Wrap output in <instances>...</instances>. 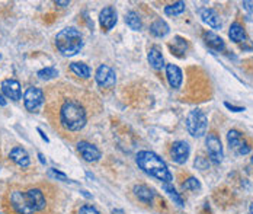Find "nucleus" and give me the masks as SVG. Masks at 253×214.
<instances>
[{
	"instance_id": "32",
	"label": "nucleus",
	"mask_w": 253,
	"mask_h": 214,
	"mask_svg": "<svg viewBox=\"0 0 253 214\" xmlns=\"http://www.w3.org/2000/svg\"><path fill=\"white\" fill-rule=\"evenodd\" d=\"M224 105H226V108H229V109L233 111V112H242V111H245L243 107H236V105H232V104H229V102H226Z\"/></svg>"
},
{
	"instance_id": "17",
	"label": "nucleus",
	"mask_w": 253,
	"mask_h": 214,
	"mask_svg": "<svg viewBox=\"0 0 253 214\" xmlns=\"http://www.w3.org/2000/svg\"><path fill=\"white\" fill-rule=\"evenodd\" d=\"M9 158H10L17 166H20V168H28L29 163H31V159H29L28 152H26L23 147H19V146H16V147H13V149L10 150Z\"/></svg>"
},
{
	"instance_id": "1",
	"label": "nucleus",
	"mask_w": 253,
	"mask_h": 214,
	"mask_svg": "<svg viewBox=\"0 0 253 214\" xmlns=\"http://www.w3.org/2000/svg\"><path fill=\"white\" fill-rule=\"evenodd\" d=\"M89 114L84 102L77 96L63 98L58 107V123L60 125L70 133L80 131L87 124Z\"/></svg>"
},
{
	"instance_id": "6",
	"label": "nucleus",
	"mask_w": 253,
	"mask_h": 214,
	"mask_svg": "<svg viewBox=\"0 0 253 214\" xmlns=\"http://www.w3.org/2000/svg\"><path fill=\"white\" fill-rule=\"evenodd\" d=\"M44 92L39 88H28L23 93V105L29 112H35L44 104Z\"/></svg>"
},
{
	"instance_id": "20",
	"label": "nucleus",
	"mask_w": 253,
	"mask_h": 214,
	"mask_svg": "<svg viewBox=\"0 0 253 214\" xmlns=\"http://www.w3.org/2000/svg\"><path fill=\"white\" fill-rule=\"evenodd\" d=\"M134 196H135L140 201L149 204V203H152L153 198H154V191H153L152 188L146 187V185H135V187H134Z\"/></svg>"
},
{
	"instance_id": "23",
	"label": "nucleus",
	"mask_w": 253,
	"mask_h": 214,
	"mask_svg": "<svg viewBox=\"0 0 253 214\" xmlns=\"http://www.w3.org/2000/svg\"><path fill=\"white\" fill-rule=\"evenodd\" d=\"M125 23H127L133 31H140L141 26H143L141 18H140L138 13L134 12V10H130V12L125 15Z\"/></svg>"
},
{
	"instance_id": "25",
	"label": "nucleus",
	"mask_w": 253,
	"mask_h": 214,
	"mask_svg": "<svg viewBox=\"0 0 253 214\" xmlns=\"http://www.w3.org/2000/svg\"><path fill=\"white\" fill-rule=\"evenodd\" d=\"M185 9H186L185 1H175V3H170L165 7V13L168 16H179L185 12Z\"/></svg>"
},
{
	"instance_id": "3",
	"label": "nucleus",
	"mask_w": 253,
	"mask_h": 214,
	"mask_svg": "<svg viewBox=\"0 0 253 214\" xmlns=\"http://www.w3.org/2000/svg\"><path fill=\"white\" fill-rule=\"evenodd\" d=\"M55 47L63 55L71 57L83 48V36L76 28H64L55 36Z\"/></svg>"
},
{
	"instance_id": "18",
	"label": "nucleus",
	"mask_w": 253,
	"mask_h": 214,
	"mask_svg": "<svg viewBox=\"0 0 253 214\" xmlns=\"http://www.w3.org/2000/svg\"><path fill=\"white\" fill-rule=\"evenodd\" d=\"M147 60H149L150 66H152L154 70H162V69L165 67V58H163V54H162V51H160L157 47H152V48L149 50Z\"/></svg>"
},
{
	"instance_id": "37",
	"label": "nucleus",
	"mask_w": 253,
	"mask_h": 214,
	"mask_svg": "<svg viewBox=\"0 0 253 214\" xmlns=\"http://www.w3.org/2000/svg\"><path fill=\"white\" fill-rule=\"evenodd\" d=\"M38 158H39V162H41L42 165H45V159H44V156H42L41 153H38Z\"/></svg>"
},
{
	"instance_id": "26",
	"label": "nucleus",
	"mask_w": 253,
	"mask_h": 214,
	"mask_svg": "<svg viewBox=\"0 0 253 214\" xmlns=\"http://www.w3.org/2000/svg\"><path fill=\"white\" fill-rule=\"evenodd\" d=\"M162 188H163V191L173 200V203L175 204H178V206H181V207H184L185 204H184V200H182V197L179 196V193L175 190V187L172 185V184H163L162 185Z\"/></svg>"
},
{
	"instance_id": "10",
	"label": "nucleus",
	"mask_w": 253,
	"mask_h": 214,
	"mask_svg": "<svg viewBox=\"0 0 253 214\" xmlns=\"http://www.w3.org/2000/svg\"><path fill=\"white\" fill-rule=\"evenodd\" d=\"M189 155H191V147H189L188 142H185V140L175 142L170 147V158L178 165H185L188 162Z\"/></svg>"
},
{
	"instance_id": "7",
	"label": "nucleus",
	"mask_w": 253,
	"mask_h": 214,
	"mask_svg": "<svg viewBox=\"0 0 253 214\" xmlns=\"http://www.w3.org/2000/svg\"><path fill=\"white\" fill-rule=\"evenodd\" d=\"M95 79H96V83L101 86V88H105V89H111L115 86L117 83V73L112 67H109L108 64H101L96 70V74H95Z\"/></svg>"
},
{
	"instance_id": "33",
	"label": "nucleus",
	"mask_w": 253,
	"mask_h": 214,
	"mask_svg": "<svg viewBox=\"0 0 253 214\" xmlns=\"http://www.w3.org/2000/svg\"><path fill=\"white\" fill-rule=\"evenodd\" d=\"M242 6H243V9H246L248 12H253V1L245 0V1L242 3Z\"/></svg>"
},
{
	"instance_id": "21",
	"label": "nucleus",
	"mask_w": 253,
	"mask_h": 214,
	"mask_svg": "<svg viewBox=\"0 0 253 214\" xmlns=\"http://www.w3.org/2000/svg\"><path fill=\"white\" fill-rule=\"evenodd\" d=\"M169 31H170V28H169V25H168L163 19H157V20H154V22L150 25V32H152V35H153V36H157V38L166 36V35L169 34Z\"/></svg>"
},
{
	"instance_id": "8",
	"label": "nucleus",
	"mask_w": 253,
	"mask_h": 214,
	"mask_svg": "<svg viewBox=\"0 0 253 214\" xmlns=\"http://www.w3.org/2000/svg\"><path fill=\"white\" fill-rule=\"evenodd\" d=\"M227 142H229V147L230 150H233L236 155L239 156H245L248 153H251V146L245 142L243 136L240 131L237 130H230L227 133Z\"/></svg>"
},
{
	"instance_id": "36",
	"label": "nucleus",
	"mask_w": 253,
	"mask_h": 214,
	"mask_svg": "<svg viewBox=\"0 0 253 214\" xmlns=\"http://www.w3.org/2000/svg\"><path fill=\"white\" fill-rule=\"evenodd\" d=\"M55 4H60V6L66 7V6H68V4H70V1H55Z\"/></svg>"
},
{
	"instance_id": "29",
	"label": "nucleus",
	"mask_w": 253,
	"mask_h": 214,
	"mask_svg": "<svg viewBox=\"0 0 253 214\" xmlns=\"http://www.w3.org/2000/svg\"><path fill=\"white\" fill-rule=\"evenodd\" d=\"M48 175L52 177V178H55V179H60V181H63V182H71V181H70L64 174L58 172L57 169H50V171H48Z\"/></svg>"
},
{
	"instance_id": "38",
	"label": "nucleus",
	"mask_w": 253,
	"mask_h": 214,
	"mask_svg": "<svg viewBox=\"0 0 253 214\" xmlns=\"http://www.w3.org/2000/svg\"><path fill=\"white\" fill-rule=\"evenodd\" d=\"M249 212H251V214H253V203L251 204V207H249Z\"/></svg>"
},
{
	"instance_id": "24",
	"label": "nucleus",
	"mask_w": 253,
	"mask_h": 214,
	"mask_svg": "<svg viewBox=\"0 0 253 214\" xmlns=\"http://www.w3.org/2000/svg\"><path fill=\"white\" fill-rule=\"evenodd\" d=\"M70 70H71L76 76H79V77H83V79H89V77H90V69H89V66L84 64V63L74 61V63L70 64Z\"/></svg>"
},
{
	"instance_id": "35",
	"label": "nucleus",
	"mask_w": 253,
	"mask_h": 214,
	"mask_svg": "<svg viewBox=\"0 0 253 214\" xmlns=\"http://www.w3.org/2000/svg\"><path fill=\"white\" fill-rule=\"evenodd\" d=\"M0 105H1V107H6V99H4V96H3L1 92H0Z\"/></svg>"
},
{
	"instance_id": "13",
	"label": "nucleus",
	"mask_w": 253,
	"mask_h": 214,
	"mask_svg": "<svg viewBox=\"0 0 253 214\" xmlns=\"http://www.w3.org/2000/svg\"><path fill=\"white\" fill-rule=\"evenodd\" d=\"M200 18L202 19L204 23H207L213 29H221V26H223L220 15L211 7H201L200 9Z\"/></svg>"
},
{
	"instance_id": "39",
	"label": "nucleus",
	"mask_w": 253,
	"mask_h": 214,
	"mask_svg": "<svg viewBox=\"0 0 253 214\" xmlns=\"http://www.w3.org/2000/svg\"><path fill=\"white\" fill-rule=\"evenodd\" d=\"M251 163L253 165V155H252V158H251Z\"/></svg>"
},
{
	"instance_id": "30",
	"label": "nucleus",
	"mask_w": 253,
	"mask_h": 214,
	"mask_svg": "<svg viewBox=\"0 0 253 214\" xmlns=\"http://www.w3.org/2000/svg\"><path fill=\"white\" fill-rule=\"evenodd\" d=\"M79 214H101L93 206H82L80 210H79Z\"/></svg>"
},
{
	"instance_id": "27",
	"label": "nucleus",
	"mask_w": 253,
	"mask_h": 214,
	"mask_svg": "<svg viewBox=\"0 0 253 214\" xmlns=\"http://www.w3.org/2000/svg\"><path fill=\"white\" fill-rule=\"evenodd\" d=\"M36 76H38L41 80H50V79L57 77V76H58V71H57V69H54V67H45V69H41V70L36 73Z\"/></svg>"
},
{
	"instance_id": "16",
	"label": "nucleus",
	"mask_w": 253,
	"mask_h": 214,
	"mask_svg": "<svg viewBox=\"0 0 253 214\" xmlns=\"http://www.w3.org/2000/svg\"><path fill=\"white\" fill-rule=\"evenodd\" d=\"M25 194H26V198H28L29 204L34 207L35 212H41V210L45 209L47 200H45V197H44V193H42L39 188H31V190H28Z\"/></svg>"
},
{
	"instance_id": "14",
	"label": "nucleus",
	"mask_w": 253,
	"mask_h": 214,
	"mask_svg": "<svg viewBox=\"0 0 253 214\" xmlns=\"http://www.w3.org/2000/svg\"><path fill=\"white\" fill-rule=\"evenodd\" d=\"M1 93L12 101H19L22 96L20 83L15 79H4L1 82Z\"/></svg>"
},
{
	"instance_id": "2",
	"label": "nucleus",
	"mask_w": 253,
	"mask_h": 214,
	"mask_svg": "<svg viewBox=\"0 0 253 214\" xmlns=\"http://www.w3.org/2000/svg\"><path fill=\"white\" fill-rule=\"evenodd\" d=\"M135 162H137L138 168L143 172H146L147 175L162 181L163 184H172L173 175L170 174L165 160L154 152H149V150L138 152Z\"/></svg>"
},
{
	"instance_id": "9",
	"label": "nucleus",
	"mask_w": 253,
	"mask_h": 214,
	"mask_svg": "<svg viewBox=\"0 0 253 214\" xmlns=\"http://www.w3.org/2000/svg\"><path fill=\"white\" fill-rule=\"evenodd\" d=\"M10 204L13 207V210L17 214H34L35 210L34 207L29 204L26 194L22 191H12L10 193Z\"/></svg>"
},
{
	"instance_id": "31",
	"label": "nucleus",
	"mask_w": 253,
	"mask_h": 214,
	"mask_svg": "<svg viewBox=\"0 0 253 214\" xmlns=\"http://www.w3.org/2000/svg\"><path fill=\"white\" fill-rule=\"evenodd\" d=\"M195 166H197V168H201V169L204 171V169L208 168V160H205L204 158L200 156V158H197V160H195Z\"/></svg>"
},
{
	"instance_id": "4",
	"label": "nucleus",
	"mask_w": 253,
	"mask_h": 214,
	"mask_svg": "<svg viewBox=\"0 0 253 214\" xmlns=\"http://www.w3.org/2000/svg\"><path fill=\"white\" fill-rule=\"evenodd\" d=\"M186 130L192 137H202L208 130V117L201 109H192L186 117Z\"/></svg>"
},
{
	"instance_id": "22",
	"label": "nucleus",
	"mask_w": 253,
	"mask_h": 214,
	"mask_svg": "<svg viewBox=\"0 0 253 214\" xmlns=\"http://www.w3.org/2000/svg\"><path fill=\"white\" fill-rule=\"evenodd\" d=\"M229 36L235 42H243L246 39V31L239 22H235V23H232V26L229 29Z\"/></svg>"
},
{
	"instance_id": "15",
	"label": "nucleus",
	"mask_w": 253,
	"mask_h": 214,
	"mask_svg": "<svg viewBox=\"0 0 253 214\" xmlns=\"http://www.w3.org/2000/svg\"><path fill=\"white\" fill-rule=\"evenodd\" d=\"M166 79L172 89H179L184 82V73L176 64H166Z\"/></svg>"
},
{
	"instance_id": "12",
	"label": "nucleus",
	"mask_w": 253,
	"mask_h": 214,
	"mask_svg": "<svg viewBox=\"0 0 253 214\" xmlns=\"http://www.w3.org/2000/svg\"><path fill=\"white\" fill-rule=\"evenodd\" d=\"M118 20V15L114 6H106L101 10L99 13V23L103 31H111Z\"/></svg>"
},
{
	"instance_id": "11",
	"label": "nucleus",
	"mask_w": 253,
	"mask_h": 214,
	"mask_svg": "<svg viewBox=\"0 0 253 214\" xmlns=\"http://www.w3.org/2000/svg\"><path fill=\"white\" fill-rule=\"evenodd\" d=\"M77 150H79L80 156H82L86 162H98V160H101V158H102L101 150H99L95 144H92V143H89V142H79V143H77Z\"/></svg>"
},
{
	"instance_id": "19",
	"label": "nucleus",
	"mask_w": 253,
	"mask_h": 214,
	"mask_svg": "<svg viewBox=\"0 0 253 214\" xmlns=\"http://www.w3.org/2000/svg\"><path fill=\"white\" fill-rule=\"evenodd\" d=\"M204 39H205V44H207L210 48L216 50V51H223V50L226 48V44H224L223 38L219 36L217 34L211 32V31H208V32L204 34Z\"/></svg>"
},
{
	"instance_id": "28",
	"label": "nucleus",
	"mask_w": 253,
	"mask_h": 214,
	"mask_svg": "<svg viewBox=\"0 0 253 214\" xmlns=\"http://www.w3.org/2000/svg\"><path fill=\"white\" fill-rule=\"evenodd\" d=\"M184 190H189V191H200L201 190V182L197 179V178H194V177H191V178H188L185 182H184Z\"/></svg>"
},
{
	"instance_id": "5",
	"label": "nucleus",
	"mask_w": 253,
	"mask_h": 214,
	"mask_svg": "<svg viewBox=\"0 0 253 214\" xmlns=\"http://www.w3.org/2000/svg\"><path fill=\"white\" fill-rule=\"evenodd\" d=\"M205 146H207V152H208V158L214 165H220L224 159V150H223V144L221 140L219 137L217 133H208L207 139H205Z\"/></svg>"
},
{
	"instance_id": "34",
	"label": "nucleus",
	"mask_w": 253,
	"mask_h": 214,
	"mask_svg": "<svg viewBox=\"0 0 253 214\" xmlns=\"http://www.w3.org/2000/svg\"><path fill=\"white\" fill-rule=\"evenodd\" d=\"M36 131H38V133H39V134H41V137H42V140H45V142H47V143H48V142H50V139H48V137H47V136H45V133H44V131H42V130H41V128H36Z\"/></svg>"
}]
</instances>
